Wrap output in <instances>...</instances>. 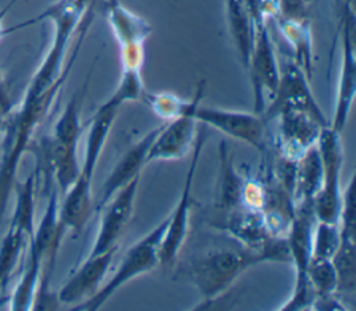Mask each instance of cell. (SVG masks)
Wrapping results in <instances>:
<instances>
[{"mask_svg": "<svg viewBox=\"0 0 356 311\" xmlns=\"http://www.w3.org/2000/svg\"><path fill=\"white\" fill-rule=\"evenodd\" d=\"M261 262H291L286 239L273 237L264 250L214 247L195 257L188 267L189 282L204 303L224 294L249 268Z\"/></svg>", "mask_w": 356, "mask_h": 311, "instance_id": "6da1fadb", "label": "cell"}, {"mask_svg": "<svg viewBox=\"0 0 356 311\" xmlns=\"http://www.w3.org/2000/svg\"><path fill=\"white\" fill-rule=\"evenodd\" d=\"M122 103L111 94L95 112L90 119V128L86 139L83 162L79 167V174L71 187L63 194L58 217L65 230L79 233L86 225L93 211L92 182L108 132L114 124Z\"/></svg>", "mask_w": 356, "mask_h": 311, "instance_id": "7a4b0ae2", "label": "cell"}, {"mask_svg": "<svg viewBox=\"0 0 356 311\" xmlns=\"http://www.w3.org/2000/svg\"><path fill=\"white\" fill-rule=\"evenodd\" d=\"M167 228V218L163 219L157 226H154L146 236L132 244L122 261L120 262L114 275L107 280L99 290L89 297L88 300L74 305V310H85V311H96L99 310L121 286L127 285L132 279L145 275L153 271L159 261V247L163 240Z\"/></svg>", "mask_w": 356, "mask_h": 311, "instance_id": "3957f363", "label": "cell"}, {"mask_svg": "<svg viewBox=\"0 0 356 311\" xmlns=\"http://www.w3.org/2000/svg\"><path fill=\"white\" fill-rule=\"evenodd\" d=\"M316 217L312 203L295 205L293 219L286 235L291 262L295 267V285L292 296L280 310H306L312 308L316 294L306 276V268L312 257V240Z\"/></svg>", "mask_w": 356, "mask_h": 311, "instance_id": "277c9868", "label": "cell"}, {"mask_svg": "<svg viewBox=\"0 0 356 311\" xmlns=\"http://www.w3.org/2000/svg\"><path fill=\"white\" fill-rule=\"evenodd\" d=\"M85 86L76 92L61 115L54 124L53 133L50 137L44 139V150L47 160L54 171V174L63 179L72 178L79 171L78 164V143L82 133L81 122V104L85 94Z\"/></svg>", "mask_w": 356, "mask_h": 311, "instance_id": "5b68a950", "label": "cell"}, {"mask_svg": "<svg viewBox=\"0 0 356 311\" xmlns=\"http://www.w3.org/2000/svg\"><path fill=\"white\" fill-rule=\"evenodd\" d=\"M339 132L325 126L317 140V147L323 162V178L318 193L313 200L316 221L339 224L342 192L341 171L343 162Z\"/></svg>", "mask_w": 356, "mask_h": 311, "instance_id": "8992f818", "label": "cell"}, {"mask_svg": "<svg viewBox=\"0 0 356 311\" xmlns=\"http://www.w3.org/2000/svg\"><path fill=\"white\" fill-rule=\"evenodd\" d=\"M206 140H207V131L202 128L197 131L193 147L191 150L192 151L191 161H189L188 171L185 174L179 200L175 208L172 210V212L167 217L165 233L159 247V261H160V265L163 267L170 265L175 261L178 253L181 251L185 243V239L188 235V226H189V212H191V204H192V189L195 182V174H196L197 162L200 160Z\"/></svg>", "mask_w": 356, "mask_h": 311, "instance_id": "52a82bcc", "label": "cell"}, {"mask_svg": "<svg viewBox=\"0 0 356 311\" xmlns=\"http://www.w3.org/2000/svg\"><path fill=\"white\" fill-rule=\"evenodd\" d=\"M193 117L197 122L248 143L260 153L267 150V128L263 114L210 107L199 101L193 110Z\"/></svg>", "mask_w": 356, "mask_h": 311, "instance_id": "ba28073f", "label": "cell"}, {"mask_svg": "<svg viewBox=\"0 0 356 311\" xmlns=\"http://www.w3.org/2000/svg\"><path fill=\"white\" fill-rule=\"evenodd\" d=\"M246 71L250 76L254 112L263 114L266 110V97L271 101L280 81V67L267 21L254 24L253 43Z\"/></svg>", "mask_w": 356, "mask_h": 311, "instance_id": "9c48e42d", "label": "cell"}, {"mask_svg": "<svg viewBox=\"0 0 356 311\" xmlns=\"http://www.w3.org/2000/svg\"><path fill=\"white\" fill-rule=\"evenodd\" d=\"M284 110L306 112L316 118L323 126H330L327 117L312 93L307 75L293 60L286 61L282 68H280V81L275 94L263 115L266 119L274 118Z\"/></svg>", "mask_w": 356, "mask_h": 311, "instance_id": "30bf717a", "label": "cell"}, {"mask_svg": "<svg viewBox=\"0 0 356 311\" xmlns=\"http://www.w3.org/2000/svg\"><path fill=\"white\" fill-rule=\"evenodd\" d=\"M139 182L140 175L135 176L120 190H117L108 203L102 208L103 215L100 226L89 255H97L110 249L118 247V240L124 235L134 214Z\"/></svg>", "mask_w": 356, "mask_h": 311, "instance_id": "8fae6325", "label": "cell"}, {"mask_svg": "<svg viewBox=\"0 0 356 311\" xmlns=\"http://www.w3.org/2000/svg\"><path fill=\"white\" fill-rule=\"evenodd\" d=\"M274 118L278 119L280 157L291 161H298L307 149L314 146L325 128L316 118L302 111L284 110Z\"/></svg>", "mask_w": 356, "mask_h": 311, "instance_id": "7c38bea8", "label": "cell"}, {"mask_svg": "<svg viewBox=\"0 0 356 311\" xmlns=\"http://www.w3.org/2000/svg\"><path fill=\"white\" fill-rule=\"evenodd\" d=\"M193 110L175 119L164 121L149 149L147 162L181 160L189 154L197 133L196 124H199L193 117Z\"/></svg>", "mask_w": 356, "mask_h": 311, "instance_id": "4fadbf2b", "label": "cell"}, {"mask_svg": "<svg viewBox=\"0 0 356 311\" xmlns=\"http://www.w3.org/2000/svg\"><path fill=\"white\" fill-rule=\"evenodd\" d=\"M118 247L110 249L97 255H88L81 267L57 292V300L63 304H79L92 297L106 278L110 264Z\"/></svg>", "mask_w": 356, "mask_h": 311, "instance_id": "5bb4252c", "label": "cell"}, {"mask_svg": "<svg viewBox=\"0 0 356 311\" xmlns=\"http://www.w3.org/2000/svg\"><path fill=\"white\" fill-rule=\"evenodd\" d=\"M353 14L342 15L343 33H342V54H341V69L337 87V101L334 119L330 126L339 132L343 129L348 115L353 103L356 89V64H355V49H353Z\"/></svg>", "mask_w": 356, "mask_h": 311, "instance_id": "9a60e30c", "label": "cell"}, {"mask_svg": "<svg viewBox=\"0 0 356 311\" xmlns=\"http://www.w3.org/2000/svg\"><path fill=\"white\" fill-rule=\"evenodd\" d=\"M164 124V122H163ZM161 125L153 128L147 133H145L135 144H132L125 154L118 160V162L114 165L113 171L108 174L99 201L93 205L96 212H100L102 208L108 203V200L114 196L117 190H120L124 185H127L129 180H132L135 176L140 175L142 168L147 164V153L149 149L157 136V133L161 129Z\"/></svg>", "mask_w": 356, "mask_h": 311, "instance_id": "2e32d148", "label": "cell"}, {"mask_svg": "<svg viewBox=\"0 0 356 311\" xmlns=\"http://www.w3.org/2000/svg\"><path fill=\"white\" fill-rule=\"evenodd\" d=\"M228 217L220 226L221 230L236 239L250 250H264L273 236L268 233L263 214L246 208L227 211Z\"/></svg>", "mask_w": 356, "mask_h": 311, "instance_id": "e0dca14e", "label": "cell"}, {"mask_svg": "<svg viewBox=\"0 0 356 311\" xmlns=\"http://www.w3.org/2000/svg\"><path fill=\"white\" fill-rule=\"evenodd\" d=\"M292 50V60L310 79L313 75V43L309 21H298L273 14L270 17Z\"/></svg>", "mask_w": 356, "mask_h": 311, "instance_id": "ac0fdd59", "label": "cell"}, {"mask_svg": "<svg viewBox=\"0 0 356 311\" xmlns=\"http://www.w3.org/2000/svg\"><path fill=\"white\" fill-rule=\"evenodd\" d=\"M323 162L317 143L307 149L295 164L293 201L296 204L312 203L320 190Z\"/></svg>", "mask_w": 356, "mask_h": 311, "instance_id": "d6986e66", "label": "cell"}, {"mask_svg": "<svg viewBox=\"0 0 356 311\" xmlns=\"http://www.w3.org/2000/svg\"><path fill=\"white\" fill-rule=\"evenodd\" d=\"M220 179H218V205L225 212L242 208V192L246 178L241 176L234 165L232 154L224 140L218 144Z\"/></svg>", "mask_w": 356, "mask_h": 311, "instance_id": "ffe728a7", "label": "cell"}, {"mask_svg": "<svg viewBox=\"0 0 356 311\" xmlns=\"http://www.w3.org/2000/svg\"><path fill=\"white\" fill-rule=\"evenodd\" d=\"M32 236L24 228L11 222L8 224L7 232L0 240V296L11 282Z\"/></svg>", "mask_w": 356, "mask_h": 311, "instance_id": "44dd1931", "label": "cell"}, {"mask_svg": "<svg viewBox=\"0 0 356 311\" xmlns=\"http://www.w3.org/2000/svg\"><path fill=\"white\" fill-rule=\"evenodd\" d=\"M228 28L235 43L239 60L246 69L253 43L254 25L245 0H225Z\"/></svg>", "mask_w": 356, "mask_h": 311, "instance_id": "7402d4cb", "label": "cell"}, {"mask_svg": "<svg viewBox=\"0 0 356 311\" xmlns=\"http://www.w3.org/2000/svg\"><path fill=\"white\" fill-rule=\"evenodd\" d=\"M203 86L204 82L202 81L197 85L195 96L191 100L182 99L171 92H147L146 89L140 94L139 100L159 118L164 121H171L191 112L195 106L202 101Z\"/></svg>", "mask_w": 356, "mask_h": 311, "instance_id": "603a6c76", "label": "cell"}, {"mask_svg": "<svg viewBox=\"0 0 356 311\" xmlns=\"http://www.w3.org/2000/svg\"><path fill=\"white\" fill-rule=\"evenodd\" d=\"M355 235L341 230V242L331 261L337 274V293L353 296L356 290Z\"/></svg>", "mask_w": 356, "mask_h": 311, "instance_id": "cb8c5ba5", "label": "cell"}, {"mask_svg": "<svg viewBox=\"0 0 356 311\" xmlns=\"http://www.w3.org/2000/svg\"><path fill=\"white\" fill-rule=\"evenodd\" d=\"M306 276L316 297L337 294V274L331 258L312 255Z\"/></svg>", "mask_w": 356, "mask_h": 311, "instance_id": "d4e9b609", "label": "cell"}, {"mask_svg": "<svg viewBox=\"0 0 356 311\" xmlns=\"http://www.w3.org/2000/svg\"><path fill=\"white\" fill-rule=\"evenodd\" d=\"M341 242V228L335 222L316 221L312 240V255L331 258Z\"/></svg>", "mask_w": 356, "mask_h": 311, "instance_id": "484cf974", "label": "cell"}, {"mask_svg": "<svg viewBox=\"0 0 356 311\" xmlns=\"http://www.w3.org/2000/svg\"><path fill=\"white\" fill-rule=\"evenodd\" d=\"M266 193L267 190L264 183L260 180L246 179L242 192V208L261 212L266 203Z\"/></svg>", "mask_w": 356, "mask_h": 311, "instance_id": "4316f807", "label": "cell"}, {"mask_svg": "<svg viewBox=\"0 0 356 311\" xmlns=\"http://www.w3.org/2000/svg\"><path fill=\"white\" fill-rule=\"evenodd\" d=\"M310 1L312 0H274L273 14L298 21H309Z\"/></svg>", "mask_w": 356, "mask_h": 311, "instance_id": "83f0119b", "label": "cell"}, {"mask_svg": "<svg viewBox=\"0 0 356 311\" xmlns=\"http://www.w3.org/2000/svg\"><path fill=\"white\" fill-rule=\"evenodd\" d=\"M0 107H1L6 112H10L11 108H13V104H11L8 92H7V89H6V83H4V79H3L1 72H0Z\"/></svg>", "mask_w": 356, "mask_h": 311, "instance_id": "f1b7e54d", "label": "cell"}, {"mask_svg": "<svg viewBox=\"0 0 356 311\" xmlns=\"http://www.w3.org/2000/svg\"><path fill=\"white\" fill-rule=\"evenodd\" d=\"M17 1H18V0H8V1L0 8V39H3L4 36H7L6 26H4V19H6L8 11L13 8V6H14Z\"/></svg>", "mask_w": 356, "mask_h": 311, "instance_id": "f546056e", "label": "cell"}, {"mask_svg": "<svg viewBox=\"0 0 356 311\" xmlns=\"http://www.w3.org/2000/svg\"><path fill=\"white\" fill-rule=\"evenodd\" d=\"M8 112H6L1 107H0V135L3 133V128H4V119H6V115Z\"/></svg>", "mask_w": 356, "mask_h": 311, "instance_id": "4dcf8cb0", "label": "cell"}, {"mask_svg": "<svg viewBox=\"0 0 356 311\" xmlns=\"http://www.w3.org/2000/svg\"><path fill=\"white\" fill-rule=\"evenodd\" d=\"M353 0H341V4H342V10H350L352 8V4Z\"/></svg>", "mask_w": 356, "mask_h": 311, "instance_id": "1f68e13d", "label": "cell"}]
</instances>
